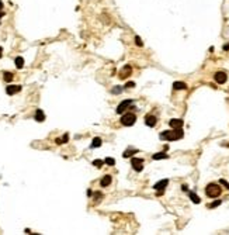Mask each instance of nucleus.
<instances>
[{
    "mask_svg": "<svg viewBox=\"0 0 229 235\" xmlns=\"http://www.w3.org/2000/svg\"><path fill=\"white\" fill-rule=\"evenodd\" d=\"M189 196H190V199H191V201H193V203H195V204H200V203H201V199H200V197H198V196L195 194L194 192H190Z\"/></svg>",
    "mask_w": 229,
    "mask_h": 235,
    "instance_id": "obj_16",
    "label": "nucleus"
},
{
    "mask_svg": "<svg viewBox=\"0 0 229 235\" xmlns=\"http://www.w3.org/2000/svg\"><path fill=\"white\" fill-rule=\"evenodd\" d=\"M122 90H124V87H121V86H115V87H112L111 93H112V94H119V93H122Z\"/></svg>",
    "mask_w": 229,
    "mask_h": 235,
    "instance_id": "obj_21",
    "label": "nucleus"
},
{
    "mask_svg": "<svg viewBox=\"0 0 229 235\" xmlns=\"http://www.w3.org/2000/svg\"><path fill=\"white\" fill-rule=\"evenodd\" d=\"M131 165H132L135 172H142L143 170V159H141V158H132Z\"/></svg>",
    "mask_w": 229,
    "mask_h": 235,
    "instance_id": "obj_4",
    "label": "nucleus"
},
{
    "mask_svg": "<svg viewBox=\"0 0 229 235\" xmlns=\"http://www.w3.org/2000/svg\"><path fill=\"white\" fill-rule=\"evenodd\" d=\"M103 163H104V161H101V159H96V161H93V165H94L96 168H98V169L103 166Z\"/></svg>",
    "mask_w": 229,
    "mask_h": 235,
    "instance_id": "obj_23",
    "label": "nucleus"
},
{
    "mask_svg": "<svg viewBox=\"0 0 229 235\" xmlns=\"http://www.w3.org/2000/svg\"><path fill=\"white\" fill-rule=\"evenodd\" d=\"M219 183H221V185H223V186H225V187H226V189L229 190V183L226 182V180H225V179H221V180H219Z\"/></svg>",
    "mask_w": 229,
    "mask_h": 235,
    "instance_id": "obj_26",
    "label": "nucleus"
},
{
    "mask_svg": "<svg viewBox=\"0 0 229 235\" xmlns=\"http://www.w3.org/2000/svg\"><path fill=\"white\" fill-rule=\"evenodd\" d=\"M111 182H112V178H111L110 175H105V176H103V179L100 180V186L101 187H108L111 185Z\"/></svg>",
    "mask_w": 229,
    "mask_h": 235,
    "instance_id": "obj_12",
    "label": "nucleus"
},
{
    "mask_svg": "<svg viewBox=\"0 0 229 235\" xmlns=\"http://www.w3.org/2000/svg\"><path fill=\"white\" fill-rule=\"evenodd\" d=\"M183 124H184V121H183L182 118H172V120L169 121V125H170L172 128H182Z\"/></svg>",
    "mask_w": 229,
    "mask_h": 235,
    "instance_id": "obj_10",
    "label": "nucleus"
},
{
    "mask_svg": "<svg viewBox=\"0 0 229 235\" xmlns=\"http://www.w3.org/2000/svg\"><path fill=\"white\" fill-rule=\"evenodd\" d=\"M156 122H158V118H156L155 115H152V114H149V115L145 117V124H146L148 127H155Z\"/></svg>",
    "mask_w": 229,
    "mask_h": 235,
    "instance_id": "obj_11",
    "label": "nucleus"
},
{
    "mask_svg": "<svg viewBox=\"0 0 229 235\" xmlns=\"http://www.w3.org/2000/svg\"><path fill=\"white\" fill-rule=\"evenodd\" d=\"M183 137H184V132L182 131V128H173L170 131L160 132V139H165V141H177V139H182Z\"/></svg>",
    "mask_w": 229,
    "mask_h": 235,
    "instance_id": "obj_1",
    "label": "nucleus"
},
{
    "mask_svg": "<svg viewBox=\"0 0 229 235\" xmlns=\"http://www.w3.org/2000/svg\"><path fill=\"white\" fill-rule=\"evenodd\" d=\"M219 204H221V200H215V201H212L211 204H208V207H209V208H215V207H218Z\"/></svg>",
    "mask_w": 229,
    "mask_h": 235,
    "instance_id": "obj_24",
    "label": "nucleus"
},
{
    "mask_svg": "<svg viewBox=\"0 0 229 235\" xmlns=\"http://www.w3.org/2000/svg\"><path fill=\"white\" fill-rule=\"evenodd\" d=\"M101 144H103V141H101V138L96 137L94 139H93V142H91V148H98V146H101Z\"/></svg>",
    "mask_w": 229,
    "mask_h": 235,
    "instance_id": "obj_17",
    "label": "nucleus"
},
{
    "mask_svg": "<svg viewBox=\"0 0 229 235\" xmlns=\"http://www.w3.org/2000/svg\"><path fill=\"white\" fill-rule=\"evenodd\" d=\"M131 73H132V68H131V65H125L122 69H121V72H119V79H126Z\"/></svg>",
    "mask_w": 229,
    "mask_h": 235,
    "instance_id": "obj_6",
    "label": "nucleus"
},
{
    "mask_svg": "<svg viewBox=\"0 0 229 235\" xmlns=\"http://www.w3.org/2000/svg\"><path fill=\"white\" fill-rule=\"evenodd\" d=\"M214 78H215V82L219 83V85H223V83L226 82V79H228V76H226V73L225 72H216L214 75Z\"/></svg>",
    "mask_w": 229,
    "mask_h": 235,
    "instance_id": "obj_7",
    "label": "nucleus"
},
{
    "mask_svg": "<svg viewBox=\"0 0 229 235\" xmlns=\"http://www.w3.org/2000/svg\"><path fill=\"white\" fill-rule=\"evenodd\" d=\"M0 10H3V1L0 0Z\"/></svg>",
    "mask_w": 229,
    "mask_h": 235,
    "instance_id": "obj_33",
    "label": "nucleus"
},
{
    "mask_svg": "<svg viewBox=\"0 0 229 235\" xmlns=\"http://www.w3.org/2000/svg\"><path fill=\"white\" fill-rule=\"evenodd\" d=\"M182 189H183V192H187V190H189V186H187V185H183Z\"/></svg>",
    "mask_w": 229,
    "mask_h": 235,
    "instance_id": "obj_29",
    "label": "nucleus"
},
{
    "mask_svg": "<svg viewBox=\"0 0 229 235\" xmlns=\"http://www.w3.org/2000/svg\"><path fill=\"white\" fill-rule=\"evenodd\" d=\"M3 75H4V76H3L4 82H11L13 80V78H14V75H13L11 72H4Z\"/></svg>",
    "mask_w": 229,
    "mask_h": 235,
    "instance_id": "obj_20",
    "label": "nucleus"
},
{
    "mask_svg": "<svg viewBox=\"0 0 229 235\" xmlns=\"http://www.w3.org/2000/svg\"><path fill=\"white\" fill-rule=\"evenodd\" d=\"M34 118H35V121L42 122V121H45V114H44V111H42L41 108H37V111H35V115H34Z\"/></svg>",
    "mask_w": 229,
    "mask_h": 235,
    "instance_id": "obj_13",
    "label": "nucleus"
},
{
    "mask_svg": "<svg viewBox=\"0 0 229 235\" xmlns=\"http://www.w3.org/2000/svg\"><path fill=\"white\" fill-rule=\"evenodd\" d=\"M135 44H136L138 47H143V42H142V40H141V37H139V35H136V37H135Z\"/></svg>",
    "mask_w": 229,
    "mask_h": 235,
    "instance_id": "obj_25",
    "label": "nucleus"
},
{
    "mask_svg": "<svg viewBox=\"0 0 229 235\" xmlns=\"http://www.w3.org/2000/svg\"><path fill=\"white\" fill-rule=\"evenodd\" d=\"M1 57H3V48L0 47V58H1Z\"/></svg>",
    "mask_w": 229,
    "mask_h": 235,
    "instance_id": "obj_32",
    "label": "nucleus"
},
{
    "mask_svg": "<svg viewBox=\"0 0 229 235\" xmlns=\"http://www.w3.org/2000/svg\"><path fill=\"white\" fill-rule=\"evenodd\" d=\"M131 106H132V100H124V101H121L118 104V107H117V113L122 114L125 110H128Z\"/></svg>",
    "mask_w": 229,
    "mask_h": 235,
    "instance_id": "obj_5",
    "label": "nucleus"
},
{
    "mask_svg": "<svg viewBox=\"0 0 229 235\" xmlns=\"http://www.w3.org/2000/svg\"><path fill=\"white\" fill-rule=\"evenodd\" d=\"M152 158H153V161H160V159H167L169 155L165 154V152H159V154H155Z\"/></svg>",
    "mask_w": 229,
    "mask_h": 235,
    "instance_id": "obj_15",
    "label": "nucleus"
},
{
    "mask_svg": "<svg viewBox=\"0 0 229 235\" xmlns=\"http://www.w3.org/2000/svg\"><path fill=\"white\" fill-rule=\"evenodd\" d=\"M167 185H169V180H167V179H163V180H160L158 183H155V185H153V189L158 190V192H163V190L166 189Z\"/></svg>",
    "mask_w": 229,
    "mask_h": 235,
    "instance_id": "obj_9",
    "label": "nucleus"
},
{
    "mask_svg": "<svg viewBox=\"0 0 229 235\" xmlns=\"http://www.w3.org/2000/svg\"><path fill=\"white\" fill-rule=\"evenodd\" d=\"M14 64H16V66L18 68V69H21V68L24 66V59H23V57H17L16 61H14Z\"/></svg>",
    "mask_w": 229,
    "mask_h": 235,
    "instance_id": "obj_18",
    "label": "nucleus"
},
{
    "mask_svg": "<svg viewBox=\"0 0 229 235\" xmlns=\"http://www.w3.org/2000/svg\"><path fill=\"white\" fill-rule=\"evenodd\" d=\"M222 193V189L219 187V185L216 183H209L208 186L205 187V194L209 197V199H216L219 197Z\"/></svg>",
    "mask_w": 229,
    "mask_h": 235,
    "instance_id": "obj_2",
    "label": "nucleus"
},
{
    "mask_svg": "<svg viewBox=\"0 0 229 235\" xmlns=\"http://www.w3.org/2000/svg\"><path fill=\"white\" fill-rule=\"evenodd\" d=\"M135 121H136V115L134 113H125V114H122V117H121V124L125 125V127L134 125Z\"/></svg>",
    "mask_w": 229,
    "mask_h": 235,
    "instance_id": "obj_3",
    "label": "nucleus"
},
{
    "mask_svg": "<svg viewBox=\"0 0 229 235\" xmlns=\"http://www.w3.org/2000/svg\"><path fill=\"white\" fill-rule=\"evenodd\" d=\"M173 89L174 90H186L187 89V85L184 82H174L173 83Z\"/></svg>",
    "mask_w": 229,
    "mask_h": 235,
    "instance_id": "obj_14",
    "label": "nucleus"
},
{
    "mask_svg": "<svg viewBox=\"0 0 229 235\" xmlns=\"http://www.w3.org/2000/svg\"><path fill=\"white\" fill-rule=\"evenodd\" d=\"M223 49H225V51H228V49H229V44H226V45H223Z\"/></svg>",
    "mask_w": 229,
    "mask_h": 235,
    "instance_id": "obj_30",
    "label": "nucleus"
},
{
    "mask_svg": "<svg viewBox=\"0 0 229 235\" xmlns=\"http://www.w3.org/2000/svg\"><path fill=\"white\" fill-rule=\"evenodd\" d=\"M61 139H62V144H66V142H68V139H69V135H68V134H65L63 138H61Z\"/></svg>",
    "mask_w": 229,
    "mask_h": 235,
    "instance_id": "obj_27",
    "label": "nucleus"
},
{
    "mask_svg": "<svg viewBox=\"0 0 229 235\" xmlns=\"http://www.w3.org/2000/svg\"><path fill=\"white\" fill-rule=\"evenodd\" d=\"M136 152H138V149H126L125 152L122 154V156H124V158H129V156H132V155L136 154Z\"/></svg>",
    "mask_w": 229,
    "mask_h": 235,
    "instance_id": "obj_19",
    "label": "nucleus"
},
{
    "mask_svg": "<svg viewBox=\"0 0 229 235\" xmlns=\"http://www.w3.org/2000/svg\"><path fill=\"white\" fill-rule=\"evenodd\" d=\"M20 90H21V86L20 85H10V86L6 87V93H7L8 96H13V94L18 93Z\"/></svg>",
    "mask_w": 229,
    "mask_h": 235,
    "instance_id": "obj_8",
    "label": "nucleus"
},
{
    "mask_svg": "<svg viewBox=\"0 0 229 235\" xmlns=\"http://www.w3.org/2000/svg\"><path fill=\"white\" fill-rule=\"evenodd\" d=\"M104 163L108 165V166H114V165H115V159H112V158H105V159H104Z\"/></svg>",
    "mask_w": 229,
    "mask_h": 235,
    "instance_id": "obj_22",
    "label": "nucleus"
},
{
    "mask_svg": "<svg viewBox=\"0 0 229 235\" xmlns=\"http://www.w3.org/2000/svg\"><path fill=\"white\" fill-rule=\"evenodd\" d=\"M3 16H4V11H3V10H0V18H1Z\"/></svg>",
    "mask_w": 229,
    "mask_h": 235,
    "instance_id": "obj_31",
    "label": "nucleus"
},
{
    "mask_svg": "<svg viewBox=\"0 0 229 235\" xmlns=\"http://www.w3.org/2000/svg\"><path fill=\"white\" fill-rule=\"evenodd\" d=\"M134 86H135V83H134V82H128V83L125 85V87H126V89H129V87H134Z\"/></svg>",
    "mask_w": 229,
    "mask_h": 235,
    "instance_id": "obj_28",
    "label": "nucleus"
}]
</instances>
